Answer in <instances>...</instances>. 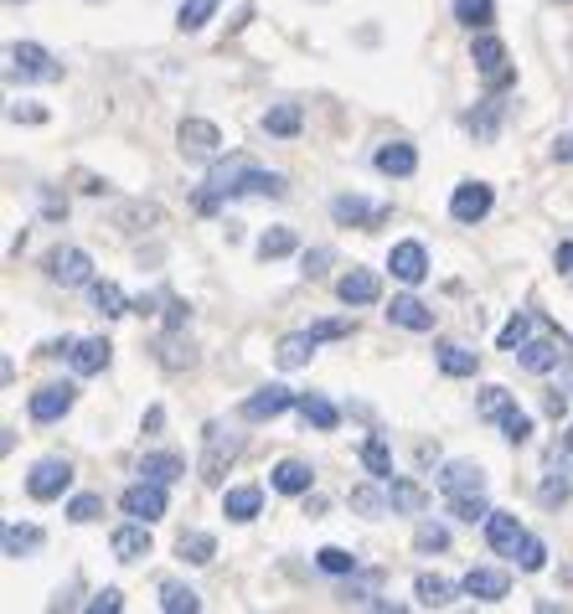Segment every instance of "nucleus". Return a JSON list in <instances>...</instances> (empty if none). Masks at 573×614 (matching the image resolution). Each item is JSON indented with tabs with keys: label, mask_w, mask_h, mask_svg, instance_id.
<instances>
[{
	"label": "nucleus",
	"mask_w": 573,
	"mask_h": 614,
	"mask_svg": "<svg viewBox=\"0 0 573 614\" xmlns=\"http://www.w3.org/2000/svg\"><path fill=\"white\" fill-rule=\"evenodd\" d=\"M233 197H290V181L279 171H258L248 156H228L207 171V186L197 192V212H218Z\"/></svg>",
	"instance_id": "1"
},
{
	"label": "nucleus",
	"mask_w": 573,
	"mask_h": 614,
	"mask_svg": "<svg viewBox=\"0 0 573 614\" xmlns=\"http://www.w3.org/2000/svg\"><path fill=\"white\" fill-rule=\"evenodd\" d=\"M237 455H243V439H237V434H228L222 423H207V429H202V465H197V470H202L207 486H222Z\"/></svg>",
	"instance_id": "2"
},
{
	"label": "nucleus",
	"mask_w": 573,
	"mask_h": 614,
	"mask_svg": "<svg viewBox=\"0 0 573 614\" xmlns=\"http://www.w3.org/2000/svg\"><path fill=\"white\" fill-rule=\"evenodd\" d=\"M11 78L16 83H58L62 62H52V52L37 47V41H16V47H11Z\"/></svg>",
	"instance_id": "3"
},
{
	"label": "nucleus",
	"mask_w": 573,
	"mask_h": 614,
	"mask_svg": "<svg viewBox=\"0 0 573 614\" xmlns=\"http://www.w3.org/2000/svg\"><path fill=\"white\" fill-rule=\"evenodd\" d=\"M47 279L62 284V290H83V284H94V258L83 248H52L47 254Z\"/></svg>",
	"instance_id": "4"
},
{
	"label": "nucleus",
	"mask_w": 573,
	"mask_h": 614,
	"mask_svg": "<svg viewBox=\"0 0 573 614\" xmlns=\"http://www.w3.org/2000/svg\"><path fill=\"white\" fill-rule=\"evenodd\" d=\"M73 403H78V388H73V382H47V388L32 393L26 414H32V423H58V418L73 414Z\"/></svg>",
	"instance_id": "5"
},
{
	"label": "nucleus",
	"mask_w": 573,
	"mask_h": 614,
	"mask_svg": "<svg viewBox=\"0 0 573 614\" xmlns=\"http://www.w3.org/2000/svg\"><path fill=\"white\" fill-rule=\"evenodd\" d=\"M68 486H73V465L58 459V455L37 459V465H32V476H26V495H32V501H58Z\"/></svg>",
	"instance_id": "6"
},
{
	"label": "nucleus",
	"mask_w": 573,
	"mask_h": 614,
	"mask_svg": "<svg viewBox=\"0 0 573 614\" xmlns=\"http://www.w3.org/2000/svg\"><path fill=\"white\" fill-rule=\"evenodd\" d=\"M119 506H124V516H139V521H160L166 516V486L160 480H145L139 476V486H130V491L119 495Z\"/></svg>",
	"instance_id": "7"
},
{
	"label": "nucleus",
	"mask_w": 573,
	"mask_h": 614,
	"mask_svg": "<svg viewBox=\"0 0 573 614\" xmlns=\"http://www.w3.org/2000/svg\"><path fill=\"white\" fill-rule=\"evenodd\" d=\"M176 139H181V156L186 160H218V150H222V135L212 120H181Z\"/></svg>",
	"instance_id": "8"
},
{
	"label": "nucleus",
	"mask_w": 573,
	"mask_h": 614,
	"mask_svg": "<svg viewBox=\"0 0 573 614\" xmlns=\"http://www.w3.org/2000/svg\"><path fill=\"white\" fill-rule=\"evenodd\" d=\"M491 201L496 197H491V186H486V181H460L455 197H450V218L471 228V222H480L486 212H491Z\"/></svg>",
	"instance_id": "9"
},
{
	"label": "nucleus",
	"mask_w": 573,
	"mask_h": 614,
	"mask_svg": "<svg viewBox=\"0 0 573 614\" xmlns=\"http://www.w3.org/2000/svg\"><path fill=\"white\" fill-rule=\"evenodd\" d=\"M290 408H300V393L269 382V388H258V393L243 403V418H248V423H264V418H279V414H290Z\"/></svg>",
	"instance_id": "10"
},
{
	"label": "nucleus",
	"mask_w": 573,
	"mask_h": 614,
	"mask_svg": "<svg viewBox=\"0 0 573 614\" xmlns=\"http://www.w3.org/2000/svg\"><path fill=\"white\" fill-rule=\"evenodd\" d=\"M109 548H114L119 563H145L150 557V521H124V527H114V537H109Z\"/></svg>",
	"instance_id": "11"
},
{
	"label": "nucleus",
	"mask_w": 573,
	"mask_h": 614,
	"mask_svg": "<svg viewBox=\"0 0 573 614\" xmlns=\"http://www.w3.org/2000/svg\"><path fill=\"white\" fill-rule=\"evenodd\" d=\"M388 269H393V279H403V284H424L429 279V254H424V243H393V254H388Z\"/></svg>",
	"instance_id": "12"
},
{
	"label": "nucleus",
	"mask_w": 573,
	"mask_h": 614,
	"mask_svg": "<svg viewBox=\"0 0 573 614\" xmlns=\"http://www.w3.org/2000/svg\"><path fill=\"white\" fill-rule=\"evenodd\" d=\"M512 357H516V367H522V372H537V377H542V372H553L563 352H558V341L542 331V336H527V341H522Z\"/></svg>",
	"instance_id": "13"
},
{
	"label": "nucleus",
	"mask_w": 573,
	"mask_h": 614,
	"mask_svg": "<svg viewBox=\"0 0 573 614\" xmlns=\"http://www.w3.org/2000/svg\"><path fill=\"white\" fill-rule=\"evenodd\" d=\"M373 165L382 171V176H414L418 171V150L409 145V139H388V145H377V156H373Z\"/></svg>",
	"instance_id": "14"
},
{
	"label": "nucleus",
	"mask_w": 573,
	"mask_h": 614,
	"mask_svg": "<svg viewBox=\"0 0 573 614\" xmlns=\"http://www.w3.org/2000/svg\"><path fill=\"white\" fill-rule=\"evenodd\" d=\"M331 218L341 222V228H377V222H388V207L382 201H362V197H337L331 201Z\"/></svg>",
	"instance_id": "15"
},
{
	"label": "nucleus",
	"mask_w": 573,
	"mask_h": 614,
	"mask_svg": "<svg viewBox=\"0 0 573 614\" xmlns=\"http://www.w3.org/2000/svg\"><path fill=\"white\" fill-rule=\"evenodd\" d=\"M109 357H114V346H109L103 336H83V341H73V352H68V361H73V372H78V377L103 372Z\"/></svg>",
	"instance_id": "16"
},
{
	"label": "nucleus",
	"mask_w": 573,
	"mask_h": 614,
	"mask_svg": "<svg viewBox=\"0 0 573 614\" xmlns=\"http://www.w3.org/2000/svg\"><path fill=\"white\" fill-rule=\"evenodd\" d=\"M522 521L516 516H507V512H491L486 516V542H491V553H501V557H516V548H522Z\"/></svg>",
	"instance_id": "17"
},
{
	"label": "nucleus",
	"mask_w": 573,
	"mask_h": 614,
	"mask_svg": "<svg viewBox=\"0 0 573 614\" xmlns=\"http://www.w3.org/2000/svg\"><path fill=\"white\" fill-rule=\"evenodd\" d=\"M377 295H382V284H377L373 269H346V274L337 279V299H341V305H373Z\"/></svg>",
	"instance_id": "18"
},
{
	"label": "nucleus",
	"mask_w": 573,
	"mask_h": 614,
	"mask_svg": "<svg viewBox=\"0 0 573 614\" xmlns=\"http://www.w3.org/2000/svg\"><path fill=\"white\" fill-rule=\"evenodd\" d=\"M269 486H275L279 495H310V486H316V470H310L305 459H279L275 476H269Z\"/></svg>",
	"instance_id": "19"
},
{
	"label": "nucleus",
	"mask_w": 573,
	"mask_h": 614,
	"mask_svg": "<svg viewBox=\"0 0 573 614\" xmlns=\"http://www.w3.org/2000/svg\"><path fill=\"white\" fill-rule=\"evenodd\" d=\"M460 589H465L471 599H480V604H496V599H507V589H512V578L501 574V568H471Z\"/></svg>",
	"instance_id": "20"
},
{
	"label": "nucleus",
	"mask_w": 573,
	"mask_h": 614,
	"mask_svg": "<svg viewBox=\"0 0 573 614\" xmlns=\"http://www.w3.org/2000/svg\"><path fill=\"white\" fill-rule=\"evenodd\" d=\"M501 109H507V103H501V94H486V99H480L471 114H465V130H471L480 145H491L496 130H501Z\"/></svg>",
	"instance_id": "21"
},
{
	"label": "nucleus",
	"mask_w": 573,
	"mask_h": 614,
	"mask_svg": "<svg viewBox=\"0 0 573 614\" xmlns=\"http://www.w3.org/2000/svg\"><path fill=\"white\" fill-rule=\"evenodd\" d=\"M439 491L444 495H460V491H486V470L475 459H450L444 476H439Z\"/></svg>",
	"instance_id": "22"
},
{
	"label": "nucleus",
	"mask_w": 573,
	"mask_h": 614,
	"mask_svg": "<svg viewBox=\"0 0 573 614\" xmlns=\"http://www.w3.org/2000/svg\"><path fill=\"white\" fill-rule=\"evenodd\" d=\"M388 320L403 326V331H435V310H429L418 295H398L393 310H388Z\"/></svg>",
	"instance_id": "23"
},
{
	"label": "nucleus",
	"mask_w": 573,
	"mask_h": 614,
	"mask_svg": "<svg viewBox=\"0 0 573 614\" xmlns=\"http://www.w3.org/2000/svg\"><path fill=\"white\" fill-rule=\"evenodd\" d=\"M264 512V491L258 486H233V491H222V516L228 521H254Z\"/></svg>",
	"instance_id": "24"
},
{
	"label": "nucleus",
	"mask_w": 573,
	"mask_h": 614,
	"mask_svg": "<svg viewBox=\"0 0 573 614\" xmlns=\"http://www.w3.org/2000/svg\"><path fill=\"white\" fill-rule=\"evenodd\" d=\"M471 62H475V73H480V78H491V73H501V67H512L501 37H491V32H480V37L471 41Z\"/></svg>",
	"instance_id": "25"
},
{
	"label": "nucleus",
	"mask_w": 573,
	"mask_h": 614,
	"mask_svg": "<svg viewBox=\"0 0 573 614\" xmlns=\"http://www.w3.org/2000/svg\"><path fill=\"white\" fill-rule=\"evenodd\" d=\"M573 459V455H569ZM569 459H558L553 470L542 476V486H537V501L542 506H569V495H573V470H569Z\"/></svg>",
	"instance_id": "26"
},
{
	"label": "nucleus",
	"mask_w": 573,
	"mask_h": 614,
	"mask_svg": "<svg viewBox=\"0 0 573 614\" xmlns=\"http://www.w3.org/2000/svg\"><path fill=\"white\" fill-rule=\"evenodd\" d=\"M88 299H94V310H99L103 320L130 316V299H124V290H119L114 279H94V284H88Z\"/></svg>",
	"instance_id": "27"
},
{
	"label": "nucleus",
	"mask_w": 573,
	"mask_h": 614,
	"mask_svg": "<svg viewBox=\"0 0 573 614\" xmlns=\"http://www.w3.org/2000/svg\"><path fill=\"white\" fill-rule=\"evenodd\" d=\"M439 372L444 377H475V367H480V357H475L471 346H460V341H439Z\"/></svg>",
	"instance_id": "28"
},
{
	"label": "nucleus",
	"mask_w": 573,
	"mask_h": 614,
	"mask_svg": "<svg viewBox=\"0 0 573 614\" xmlns=\"http://www.w3.org/2000/svg\"><path fill=\"white\" fill-rule=\"evenodd\" d=\"M414 599L424 610H444V604H455V584L439 574H418L414 578Z\"/></svg>",
	"instance_id": "29"
},
{
	"label": "nucleus",
	"mask_w": 573,
	"mask_h": 614,
	"mask_svg": "<svg viewBox=\"0 0 573 614\" xmlns=\"http://www.w3.org/2000/svg\"><path fill=\"white\" fill-rule=\"evenodd\" d=\"M139 476H145V480H160V486H176V480L186 476V459L171 455V450H160V455H145V459H139Z\"/></svg>",
	"instance_id": "30"
},
{
	"label": "nucleus",
	"mask_w": 573,
	"mask_h": 614,
	"mask_svg": "<svg viewBox=\"0 0 573 614\" xmlns=\"http://www.w3.org/2000/svg\"><path fill=\"white\" fill-rule=\"evenodd\" d=\"M388 501H393V512H403V516L429 512V491H424L418 480H388Z\"/></svg>",
	"instance_id": "31"
},
{
	"label": "nucleus",
	"mask_w": 573,
	"mask_h": 614,
	"mask_svg": "<svg viewBox=\"0 0 573 614\" xmlns=\"http://www.w3.org/2000/svg\"><path fill=\"white\" fill-rule=\"evenodd\" d=\"M362 465H367V476L373 480H393V450H388V439L382 434L362 439Z\"/></svg>",
	"instance_id": "32"
},
{
	"label": "nucleus",
	"mask_w": 573,
	"mask_h": 614,
	"mask_svg": "<svg viewBox=\"0 0 573 614\" xmlns=\"http://www.w3.org/2000/svg\"><path fill=\"white\" fill-rule=\"evenodd\" d=\"M300 124H305V114H300V103H275L269 114H264V130L275 139H295Z\"/></svg>",
	"instance_id": "33"
},
{
	"label": "nucleus",
	"mask_w": 573,
	"mask_h": 614,
	"mask_svg": "<svg viewBox=\"0 0 573 614\" xmlns=\"http://www.w3.org/2000/svg\"><path fill=\"white\" fill-rule=\"evenodd\" d=\"M310 352H316V336H310V331H295V336H284L279 341V367H284V372H295V367H305V361H310Z\"/></svg>",
	"instance_id": "34"
},
{
	"label": "nucleus",
	"mask_w": 573,
	"mask_h": 614,
	"mask_svg": "<svg viewBox=\"0 0 573 614\" xmlns=\"http://www.w3.org/2000/svg\"><path fill=\"white\" fill-rule=\"evenodd\" d=\"M176 553L202 568V563H212V557H218V537H212V532H181L176 537Z\"/></svg>",
	"instance_id": "35"
},
{
	"label": "nucleus",
	"mask_w": 573,
	"mask_h": 614,
	"mask_svg": "<svg viewBox=\"0 0 573 614\" xmlns=\"http://www.w3.org/2000/svg\"><path fill=\"white\" fill-rule=\"evenodd\" d=\"M450 501V516H460V521H486L491 516V501H486V491H460V495H444Z\"/></svg>",
	"instance_id": "36"
},
{
	"label": "nucleus",
	"mask_w": 573,
	"mask_h": 614,
	"mask_svg": "<svg viewBox=\"0 0 573 614\" xmlns=\"http://www.w3.org/2000/svg\"><path fill=\"white\" fill-rule=\"evenodd\" d=\"M300 418H305V423H316V429H337L341 408H337V403H326V397H316V393H300Z\"/></svg>",
	"instance_id": "37"
},
{
	"label": "nucleus",
	"mask_w": 573,
	"mask_h": 614,
	"mask_svg": "<svg viewBox=\"0 0 573 614\" xmlns=\"http://www.w3.org/2000/svg\"><path fill=\"white\" fill-rule=\"evenodd\" d=\"M160 610L166 614H197L202 610V599H197V589H186V584H160Z\"/></svg>",
	"instance_id": "38"
},
{
	"label": "nucleus",
	"mask_w": 573,
	"mask_h": 614,
	"mask_svg": "<svg viewBox=\"0 0 573 614\" xmlns=\"http://www.w3.org/2000/svg\"><path fill=\"white\" fill-rule=\"evenodd\" d=\"M0 548H5V557H26L41 548V527H21V521H11L5 527V537H0Z\"/></svg>",
	"instance_id": "39"
},
{
	"label": "nucleus",
	"mask_w": 573,
	"mask_h": 614,
	"mask_svg": "<svg viewBox=\"0 0 573 614\" xmlns=\"http://www.w3.org/2000/svg\"><path fill=\"white\" fill-rule=\"evenodd\" d=\"M455 21L471 32H486L496 21V0H455Z\"/></svg>",
	"instance_id": "40"
},
{
	"label": "nucleus",
	"mask_w": 573,
	"mask_h": 614,
	"mask_svg": "<svg viewBox=\"0 0 573 614\" xmlns=\"http://www.w3.org/2000/svg\"><path fill=\"white\" fill-rule=\"evenodd\" d=\"M496 423H501V439H512V444H527V439H533V418L522 414V408H516V403H507V408H501V418H496Z\"/></svg>",
	"instance_id": "41"
},
{
	"label": "nucleus",
	"mask_w": 573,
	"mask_h": 614,
	"mask_svg": "<svg viewBox=\"0 0 573 614\" xmlns=\"http://www.w3.org/2000/svg\"><path fill=\"white\" fill-rule=\"evenodd\" d=\"M316 568L320 574H331V578H352L356 574V553H346V548H320Z\"/></svg>",
	"instance_id": "42"
},
{
	"label": "nucleus",
	"mask_w": 573,
	"mask_h": 614,
	"mask_svg": "<svg viewBox=\"0 0 573 614\" xmlns=\"http://www.w3.org/2000/svg\"><path fill=\"white\" fill-rule=\"evenodd\" d=\"M212 11H218V0H181L176 26H181V32H202V26L212 21Z\"/></svg>",
	"instance_id": "43"
},
{
	"label": "nucleus",
	"mask_w": 573,
	"mask_h": 614,
	"mask_svg": "<svg viewBox=\"0 0 573 614\" xmlns=\"http://www.w3.org/2000/svg\"><path fill=\"white\" fill-rule=\"evenodd\" d=\"M295 254V233L290 228H269L264 238H258V258L269 263V258H290Z\"/></svg>",
	"instance_id": "44"
},
{
	"label": "nucleus",
	"mask_w": 573,
	"mask_h": 614,
	"mask_svg": "<svg viewBox=\"0 0 573 614\" xmlns=\"http://www.w3.org/2000/svg\"><path fill=\"white\" fill-rule=\"evenodd\" d=\"M533 331H537V316H512L507 326H501V336H496V346H501V352H516V346H522V341L533 336Z\"/></svg>",
	"instance_id": "45"
},
{
	"label": "nucleus",
	"mask_w": 573,
	"mask_h": 614,
	"mask_svg": "<svg viewBox=\"0 0 573 614\" xmlns=\"http://www.w3.org/2000/svg\"><path fill=\"white\" fill-rule=\"evenodd\" d=\"M507 403H512V393H507V388H480V397H475V418H501V408H507Z\"/></svg>",
	"instance_id": "46"
},
{
	"label": "nucleus",
	"mask_w": 573,
	"mask_h": 614,
	"mask_svg": "<svg viewBox=\"0 0 573 614\" xmlns=\"http://www.w3.org/2000/svg\"><path fill=\"white\" fill-rule=\"evenodd\" d=\"M542 563H548V548L527 532L522 537V548H516V568H522V574H542Z\"/></svg>",
	"instance_id": "47"
},
{
	"label": "nucleus",
	"mask_w": 573,
	"mask_h": 614,
	"mask_svg": "<svg viewBox=\"0 0 573 614\" xmlns=\"http://www.w3.org/2000/svg\"><path fill=\"white\" fill-rule=\"evenodd\" d=\"M414 548H418V553H444V548H450V532H444L439 521H418Z\"/></svg>",
	"instance_id": "48"
},
{
	"label": "nucleus",
	"mask_w": 573,
	"mask_h": 614,
	"mask_svg": "<svg viewBox=\"0 0 573 614\" xmlns=\"http://www.w3.org/2000/svg\"><path fill=\"white\" fill-rule=\"evenodd\" d=\"M156 352H160V367H166V372H181V367H192V361H197V357H192V346H181L176 336H166Z\"/></svg>",
	"instance_id": "49"
},
{
	"label": "nucleus",
	"mask_w": 573,
	"mask_h": 614,
	"mask_svg": "<svg viewBox=\"0 0 573 614\" xmlns=\"http://www.w3.org/2000/svg\"><path fill=\"white\" fill-rule=\"evenodd\" d=\"M388 506H393V501L377 491V486H356L352 491V512H362V516H377V512H388Z\"/></svg>",
	"instance_id": "50"
},
{
	"label": "nucleus",
	"mask_w": 573,
	"mask_h": 614,
	"mask_svg": "<svg viewBox=\"0 0 573 614\" xmlns=\"http://www.w3.org/2000/svg\"><path fill=\"white\" fill-rule=\"evenodd\" d=\"M68 516H73L78 527L99 521V516H103V495H73V501H68Z\"/></svg>",
	"instance_id": "51"
},
{
	"label": "nucleus",
	"mask_w": 573,
	"mask_h": 614,
	"mask_svg": "<svg viewBox=\"0 0 573 614\" xmlns=\"http://www.w3.org/2000/svg\"><path fill=\"white\" fill-rule=\"evenodd\" d=\"M310 336L316 341H341V336H352V320H316Z\"/></svg>",
	"instance_id": "52"
},
{
	"label": "nucleus",
	"mask_w": 573,
	"mask_h": 614,
	"mask_svg": "<svg viewBox=\"0 0 573 614\" xmlns=\"http://www.w3.org/2000/svg\"><path fill=\"white\" fill-rule=\"evenodd\" d=\"M186 320H192V305H186V299H166V326H171V331H181V326H186Z\"/></svg>",
	"instance_id": "53"
},
{
	"label": "nucleus",
	"mask_w": 573,
	"mask_h": 614,
	"mask_svg": "<svg viewBox=\"0 0 573 614\" xmlns=\"http://www.w3.org/2000/svg\"><path fill=\"white\" fill-rule=\"evenodd\" d=\"M119 604H124V594H119V589H103V594L88 599V610H94V614H114Z\"/></svg>",
	"instance_id": "54"
},
{
	"label": "nucleus",
	"mask_w": 573,
	"mask_h": 614,
	"mask_svg": "<svg viewBox=\"0 0 573 614\" xmlns=\"http://www.w3.org/2000/svg\"><path fill=\"white\" fill-rule=\"evenodd\" d=\"M326 269H331V248H310V254H305V274L320 279Z\"/></svg>",
	"instance_id": "55"
},
{
	"label": "nucleus",
	"mask_w": 573,
	"mask_h": 614,
	"mask_svg": "<svg viewBox=\"0 0 573 614\" xmlns=\"http://www.w3.org/2000/svg\"><path fill=\"white\" fill-rule=\"evenodd\" d=\"M11 120H16V124H47V109H41V103H16V109H11Z\"/></svg>",
	"instance_id": "56"
},
{
	"label": "nucleus",
	"mask_w": 573,
	"mask_h": 614,
	"mask_svg": "<svg viewBox=\"0 0 573 614\" xmlns=\"http://www.w3.org/2000/svg\"><path fill=\"white\" fill-rule=\"evenodd\" d=\"M512 83H516V67H501V73H491V78H486V94H507Z\"/></svg>",
	"instance_id": "57"
},
{
	"label": "nucleus",
	"mask_w": 573,
	"mask_h": 614,
	"mask_svg": "<svg viewBox=\"0 0 573 614\" xmlns=\"http://www.w3.org/2000/svg\"><path fill=\"white\" fill-rule=\"evenodd\" d=\"M553 160H558V165H573V135H558Z\"/></svg>",
	"instance_id": "58"
},
{
	"label": "nucleus",
	"mask_w": 573,
	"mask_h": 614,
	"mask_svg": "<svg viewBox=\"0 0 573 614\" xmlns=\"http://www.w3.org/2000/svg\"><path fill=\"white\" fill-rule=\"evenodd\" d=\"M553 263H558V274H573V243H558Z\"/></svg>",
	"instance_id": "59"
},
{
	"label": "nucleus",
	"mask_w": 573,
	"mask_h": 614,
	"mask_svg": "<svg viewBox=\"0 0 573 614\" xmlns=\"http://www.w3.org/2000/svg\"><path fill=\"white\" fill-rule=\"evenodd\" d=\"M160 429H166V408H150V414H145V434H160Z\"/></svg>",
	"instance_id": "60"
},
{
	"label": "nucleus",
	"mask_w": 573,
	"mask_h": 614,
	"mask_svg": "<svg viewBox=\"0 0 573 614\" xmlns=\"http://www.w3.org/2000/svg\"><path fill=\"white\" fill-rule=\"evenodd\" d=\"M548 414H553V418H569V397H563V393H548Z\"/></svg>",
	"instance_id": "61"
},
{
	"label": "nucleus",
	"mask_w": 573,
	"mask_h": 614,
	"mask_svg": "<svg viewBox=\"0 0 573 614\" xmlns=\"http://www.w3.org/2000/svg\"><path fill=\"white\" fill-rule=\"evenodd\" d=\"M563 455H573V423H569V434H563Z\"/></svg>",
	"instance_id": "62"
},
{
	"label": "nucleus",
	"mask_w": 573,
	"mask_h": 614,
	"mask_svg": "<svg viewBox=\"0 0 573 614\" xmlns=\"http://www.w3.org/2000/svg\"><path fill=\"white\" fill-rule=\"evenodd\" d=\"M563 5H569V0H563Z\"/></svg>",
	"instance_id": "63"
}]
</instances>
